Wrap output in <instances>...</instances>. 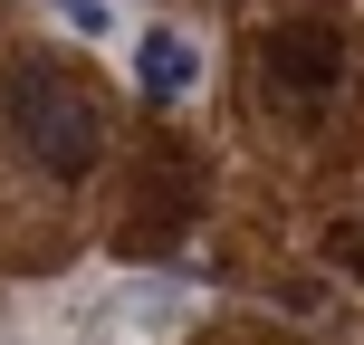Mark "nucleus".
Returning a JSON list of instances; mask_svg holds the SVG:
<instances>
[{"mask_svg": "<svg viewBox=\"0 0 364 345\" xmlns=\"http://www.w3.org/2000/svg\"><path fill=\"white\" fill-rule=\"evenodd\" d=\"M0 106H10V134H19V144H29L48 173H87L96 144H106V134H96V96L77 87L58 58L10 68V77H0Z\"/></svg>", "mask_w": 364, "mask_h": 345, "instance_id": "nucleus-1", "label": "nucleus"}, {"mask_svg": "<svg viewBox=\"0 0 364 345\" xmlns=\"http://www.w3.org/2000/svg\"><path fill=\"white\" fill-rule=\"evenodd\" d=\"M134 87H144L154 106H182V96L201 87V38H192V29H173V19L134 29Z\"/></svg>", "mask_w": 364, "mask_h": 345, "instance_id": "nucleus-2", "label": "nucleus"}, {"mask_svg": "<svg viewBox=\"0 0 364 345\" xmlns=\"http://www.w3.org/2000/svg\"><path fill=\"white\" fill-rule=\"evenodd\" d=\"M278 68H288V77H278V96H297V87H326V77H336V38L288 29V38H278Z\"/></svg>", "mask_w": 364, "mask_h": 345, "instance_id": "nucleus-3", "label": "nucleus"}, {"mask_svg": "<svg viewBox=\"0 0 364 345\" xmlns=\"http://www.w3.org/2000/svg\"><path fill=\"white\" fill-rule=\"evenodd\" d=\"M58 10V29H77V38H115L125 29V0H48Z\"/></svg>", "mask_w": 364, "mask_h": 345, "instance_id": "nucleus-4", "label": "nucleus"}]
</instances>
